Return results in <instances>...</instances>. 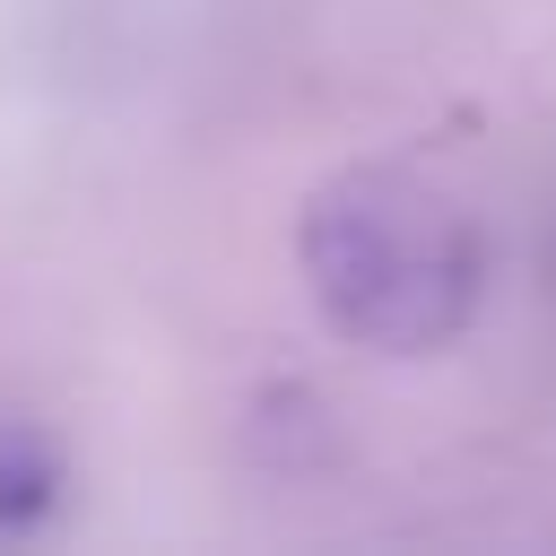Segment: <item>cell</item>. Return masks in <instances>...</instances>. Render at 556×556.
<instances>
[{
	"label": "cell",
	"instance_id": "7a4b0ae2",
	"mask_svg": "<svg viewBox=\"0 0 556 556\" xmlns=\"http://www.w3.org/2000/svg\"><path fill=\"white\" fill-rule=\"evenodd\" d=\"M52 495H61V460H52V443H43L35 426H0V530L52 513Z\"/></svg>",
	"mask_w": 556,
	"mask_h": 556
},
{
	"label": "cell",
	"instance_id": "6da1fadb",
	"mask_svg": "<svg viewBox=\"0 0 556 556\" xmlns=\"http://www.w3.org/2000/svg\"><path fill=\"white\" fill-rule=\"evenodd\" d=\"M304 287L321 321L382 356H434L469 330L486 295L478 217L417 165H348L304 200L295 226Z\"/></svg>",
	"mask_w": 556,
	"mask_h": 556
}]
</instances>
